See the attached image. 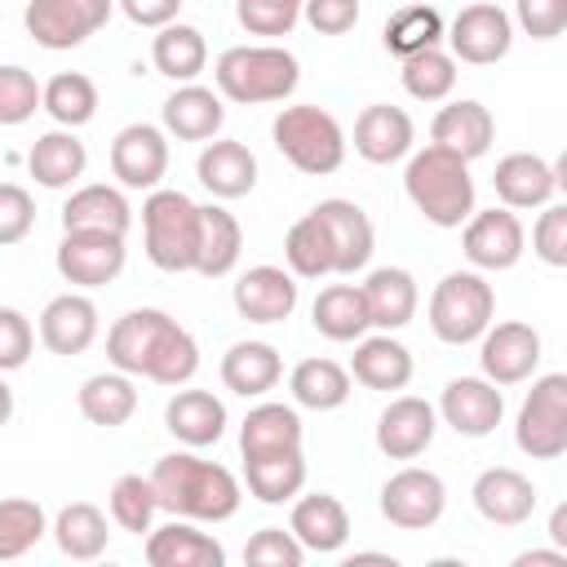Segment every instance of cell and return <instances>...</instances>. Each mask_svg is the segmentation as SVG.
<instances>
[{
  "label": "cell",
  "mask_w": 567,
  "mask_h": 567,
  "mask_svg": "<svg viewBox=\"0 0 567 567\" xmlns=\"http://www.w3.org/2000/svg\"><path fill=\"white\" fill-rule=\"evenodd\" d=\"M545 532H549V540H554L558 549H567V501H558V505L549 509V523H545Z\"/></svg>",
  "instance_id": "obj_59"
},
{
  "label": "cell",
  "mask_w": 567,
  "mask_h": 567,
  "mask_svg": "<svg viewBox=\"0 0 567 567\" xmlns=\"http://www.w3.org/2000/svg\"><path fill=\"white\" fill-rule=\"evenodd\" d=\"M306 0H235V18L248 35H288L301 22Z\"/></svg>",
  "instance_id": "obj_50"
},
{
  "label": "cell",
  "mask_w": 567,
  "mask_h": 567,
  "mask_svg": "<svg viewBox=\"0 0 567 567\" xmlns=\"http://www.w3.org/2000/svg\"><path fill=\"white\" fill-rule=\"evenodd\" d=\"M403 190L412 199V208L443 230H456L474 217V177H470V159L443 151V146H421L408 155L403 168Z\"/></svg>",
  "instance_id": "obj_3"
},
{
  "label": "cell",
  "mask_w": 567,
  "mask_h": 567,
  "mask_svg": "<svg viewBox=\"0 0 567 567\" xmlns=\"http://www.w3.org/2000/svg\"><path fill=\"white\" fill-rule=\"evenodd\" d=\"M284 377V359L270 341H235L221 354V385L239 399H261L279 385Z\"/></svg>",
  "instance_id": "obj_35"
},
{
  "label": "cell",
  "mask_w": 567,
  "mask_h": 567,
  "mask_svg": "<svg viewBox=\"0 0 567 567\" xmlns=\"http://www.w3.org/2000/svg\"><path fill=\"white\" fill-rule=\"evenodd\" d=\"M230 301L248 323H284L297 310V275L284 266H248L235 279Z\"/></svg>",
  "instance_id": "obj_19"
},
{
  "label": "cell",
  "mask_w": 567,
  "mask_h": 567,
  "mask_svg": "<svg viewBox=\"0 0 567 567\" xmlns=\"http://www.w3.org/2000/svg\"><path fill=\"white\" fill-rule=\"evenodd\" d=\"M284 261H288V270L297 279L337 275L332 270V244H328V235H323V226H319L315 213H306V217H297L288 226V235H284Z\"/></svg>",
  "instance_id": "obj_47"
},
{
  "label": "cell",
  "mask_w": 567,
  "mask_h": 567,
  "mask_svg": "<svg viewBox=\"0 0 567 567\" xmlns=\"http://www.w3.org/2000/svg\"><path fill=\"white\" fill-rule=\"evenodd\" d=\"M270 137H275V151L306 177H328L346 164V128L332 111L315 106V102H297V106H284L270 124Z\"/></svg>",
  "instance_id": "obj_5"
},
{
  "label": "cell",
  "mask_w": 567,
  "mask_h": 567,
  "mask_svg": "<svg viewBox=\"0 0 567 567\" xmlns=\"http://www.w3.org/2000/svg\"><path fill=\"white\" fill-rule=\"evenodd\" d=\"M27 168H31V177H35L44 190H66V186H75V182L84 177L89 151H84V142L75 137V128H49V133H40V137L31 142Z\"/></svg>",
  "instance_id": "obj_32"
},
{
  "label": "cell",
  "mask_w": 567,
  "mask_h": 567,
  "mask_svg": "<svg viewBox=\"0 0 567 567\" xmlns=\"http://www.w3.org/2000/svg\"><path fill=\"white\" fill-rule=\"evenodd\" d=\"M120 0H31L22 22H27V35L40 44V49H80L89 35H97L111 13H115Z\"/></svg>",
  "instance_id": "obj_9"
},
{
  "label": "cell",
  "mask_w": 567,
  "mask_h": 567,
  "mask_svg": "<svg viewBox=\"0 0 567 567\" xmlns=\"http://www.w3.org/2000/svg\"><path fill=\"white\" fill-rule=\"evenodd\" d=\"M470 496H474V509L496 527H518L536 509V483L514 465H487L474 478Z\"/></svg>",
  "instance_id": "obj_20"
},
{
  "label": "cell",
  "mask_w": 567,
  "mask_h": 567,
  "mask_svg": "<svg viewBox=\"0 0 567 567\" xmlns=\"http://www.w3.org/2000/svg\"><path fill=\"white\" fill-rule=\"evenodd\" d=\"M439 434V408L416 399V394H399L385 403V412L377 416V447L390 461H416Z\"/></svg>",
  "instance_id": "obj_18"
},
{
  "label": "cell",
  "mask_w": 567,
  "mask_h": 567,
  "mask_svg": "<svg viewBox=\"0 0 567 567\" xmlns=\"http://www.w3.org/2000/svg\"><path fill=\"white\" fill-rule=\"evenodd\" d=\"M124 261H128L124 235H115V230H62L58 275L71 288H102V284L120 279Z\"/></svg>",
  "instance_id": "obj_12"
},
{
  "label": "cell",
  "mask_w": 567,
  "mask_h": 567,
  "mask_svg": "<svg viewBox=\"0 0 567 567\" xmlns=\"http://www.w3.org/2000/svg\"><path fill=\"white\" fill-rule=\"evenodd\" d=\"M195 177L213 199H244L257 186V155L235 137H213L195 159Z\"/></svg>",
  "instance_id": "obj_25"
},
{
  "label": "cell",
  "mask_w": 567,
  "mask_h": 567,
  "mask_svg": "<svg viewBox=\"0 0 567 567\" xmlns=\"http://www.w3.org/2000/svg\"><path fill=\"white\" fill-rule=\"evenodd\" d=\"M106 509H111V523L120 532H133V536H146L155 527V514H159V496H155V483L151 474H120L111 483V496H106Z\"/></svg>",
  "instance_id": "obj_45"
},
{
  "label": "cell",
  "mask_w": 567,
  "mask_h": 567,
  "mask_svg": "<svg viewBox=\"0 0 567 567\" xmlns=\"http://www.w3.org/2000/svg\"><path fill=\"white\" fill-rule=\"evenodd\" d=\"M53 540L66 558L75 563H93L106 554V540H111V527H106V514L89 501H71L58 509L53 518Z\"/></svg>",
  "instance_id": "obj_41"
},
{
  "label": "cell",
  "mask_w": 567,
  "mask_h": 567,
  "mask_svg": "<svg viewBox=\"0 0 567 567\" xmlns=\"http://www.w3.org/2000/svg\"><path fill=\"white\" fill-rule=\"evenodd\" d=\"M350 377L368 390H403L412 381V350L394 337V332H368L354 341V354H350Z\"/></svg>",
  "instance_id": "obj_27"
},
{
  "label": "cell",
  "mask_w": 567,
  "mask_h": 567,
  "mask_svg": "<svg viewBox=\"0 0 567 567\" xmlns=\"http://www.w3.org/2000/svg\"><path fill=\"white\" fill-rule=\"evenodd\" d=\"M554 186H558L563 199H567V151H558V159H554Z\"/></svg>",
  "instance_id": "obj_60"
},
{
  "label": "cell",
  "mask_w": 567,
  "mask_h": 567,
  "mask_svg": "<svg viewBox=\"0 0 567 567\" xmlns=\"http://www.w3.org/2000/svg\"><path fill=\"white\" fill-rule=\"evenodd\" d=\"M44 532H53V527L35 501H27V496L0 501V563L22 558L31 545H40Z\"/></svg>",
  "instance_id": "obj_48"
},
{
  "label": "cell",
  "mask_w": 567,
  "mask_h": 567,
  "mask_svg": "<svg viewBox=\"0 0 567 567\" xmlns=\"http://www.w3.org/2000/svg\"><path fill=\"white\" fill-rule=\"evenodd\" d=\"M199 208L204 204H195L186 190H173V186L146 190L142 244H146L151 266H159L168 275L195 270V261H199Z\"/></svg>",
  "instance_id": "obj_6"
},
{
  "label": "cell",
  "mask_w": 567,
  "mask_h": 567,
  "mask_svg": "<svg viewBox=\"0 0 567 567\" xmlns=\"http://www.w3.org/2000/svg\"><path fill=\"white\" fill-rule=\"evenodd\" d=\"M151 483H155L159 509L195 523H226L239 514V501H244L239 478L226 465L195 456V447L159 456L151 470Z\"/></svg>",
  "instance_id": "obj_2"
},
{
  "label": "cell",
  "mask_w": 567,
  "mask_h": 567,
  "mask_svg": "<svg viewBox=\"0 0 567 567\" xmlns=\"http://www.w3.org/2000/svg\"><path fill=\"white\" fill-rule=\"evenodd\" d=\"M128 226H133V208H128L120 186L89 182V186H75L71 199L62 204V230H115V235H128Z\"/></svg>",
  "instance_id": "obj_36"
},
{
  "label": "cell",
  "mask_w": 567,
  "mask_h": 567,
  "mask_svg": "<svg viewBox=\"0 0 567 567\" xmlns=\"http://www.w3.org/2000/svg\"><path fill=\"white\" fill-rule=\"evenodd\" d=\"M461 248H465V261L474 270H514L518 257L527 252V230L518 221L514 208H474V217L465 221L461 230Z\"/></svg>",
  "instance_id": "obj_11"
},
{
  "label": "cell",
  "mask_w": 567,
  "mask_h": 567,
  "mask_svg": "<svg viewBox=\"0 0 567 567\" xmlns=\"http://www.w3.org/2000/svg\"><path fill=\"white\" fill-rule=\"evenodd\" d=\"M288 527L310 554H337L350 540V514L332 492H306L292 501Z\"/></svg>",
  "instance_id": "obj_31"
},
{
  "label": "cell",
  "mask_w": 567,
  "mask_h": 567,
  "mask_svg": "<svg viewBox=\"0 0 567 567\" xmlns=\"http://www.w3.org/2000/svg\"><path fill=\"white\" fill-rule=\"evenodd\" d=\"M244 483L261 505L297 501L306 487V456L284 452V456H266V461H244Z\"/></svg>",
  "instance_id": "obj_43"
},
{
  "label": "cell",
  "mask_w": 567,
  "mask_h": 567,
  "mask_svg": "<svg viewBox=\"0 0 567 567\" xmlns=\"http://www.w3.org/2000/svg\"><path fill=\"white\" fill-rule=\"evenodd\" d=\"M44 111L58 128H80L97 115V84L84 71H58L44 84Z\"/></svg>",
  "instance_id": "obj_46"
},
{
  "label": "cell",
  "mask_w": 567,
  "mask_h": 567,
  "mask_svg": "<svg viewBox=\"0 0 567 567\" xmlns=\"http://www.w3.org/2000/svg\"><path fill=\"white\" fill-rule=\"evenodd\" d=\"M151 62L159 75H168L173 84H195V75L208 66V44L204 31L186 27V22H168L155 31L151 40Z\"/></svg>",
  "instance_id": "obj_40"
},
{
  "label": "cell",
  "mask_w": 567,
  "mask_h": 567,
  "mask_svg": "<svg viewBox=\"0 0 567 567\" xmlns=\"http://www.w3.org/2000/svg\"><path fill=\"white\" fill-rule=\"evenodd\" d=\"M408 97L416 102H447L452 89H456V58L452 49L434 44V49H421L412 58H403V71H399Z\"/></svg>",
  "instance_id": "obj_44"
},
{
  "label": "cell",
  "mask_w": 567,
  "mask_h": 567,
  "mask_svg": "<svg viewBox=\"0 0 567 567\" xmlns=\"http://www.w3.org/2000/svg\"><path fill=\"white\" fill-rule=\"evenodd\" d=\"M514 44V18L496 4V0H474L465 4L452 27H447V49L456 62H470V66H492L509 53Z\"/></svg>",
  "instance_id": "obj_10"
},
{
  "label": "cell",
  "mask_w": 567,
  "mask_h": 567,
  "mask_svg": "<svg viewBox=\"0 0 567 567\" xmlns=\"http://www.w3.org/2000/svg\"><path fill=\"white\" fill-rule=\"evenodd\" d=\"M443 509H447V487H443V478L434 470L403 465L381 487V514H385V523H394L403 532L434 527L443 518Z\"/></svg>",
  "instance_id": "obj_13"
},
{
  "label": "cell",
  "mask_w": 567,
  "mask_h": 567,
  "mask_svg": "<svg viewBox=\"0 0 567 567\" xmlns=\"http://www.w3.org/2000/svg\"><path fill=\"white\" fill-rule=\"evenodd\" d=\"M412 142H416V128L403 106L372 102L354 120V155L368 164H399L412 155Z\"/></svg>",
  "instance_id": "obj_21"
},
{
  "label": "cell",
  "mask_w": 567,
  "mask_h": 567,
  "mask_svg": "<svg viewBox=\"0 0 567 567\" xmlns=\"http://www.w3.org/2000/svg\"><path fill=\"white\" fill-rule=\"evenodd\" d=\"M142 554H146L151 567H221L226 563L221 540H213L208 532H199L195 518H177V514L164 527H151L146 532Z\"/></svg>",
  "instance_id": "obj_22"
},
{
  "label": "cell",
  "mask_w": 567,
  "mask_h": 567,
  "mask_svg": "<svg viewBox=\"0 0 567 567\" xmlns=\"http://www.w3.org/2000/svg\"><path fill=\"white\" fill-rule=\"evenodd\" d=\"M540 363V332L523 319H505V323H492L483 337H478V368L487 381L496 385H518L536 372Z\"/></svg>",
  "instance_id": "obj_15"
},
{
  "label": "cell",
  "mask_w": 567,
  "mask_h": 567,
  "mask_svg": "<svg viewBox=\"0 0 567 567\" xmlns=\"http://www.w3.org/2000/svg\"><path fill=\"white\" fill-rule=\"evenodd\" d=\"M159 120H164L168 137H177V142H213L217 128L226 124V106H221V93H213L204 84H177L164 97Z\"/></svg>",
  "instance_id": "obj_29"
},
{
  "label": "cell",
  "mask_w": 567,
  "mask_h": 567,
  "mask_svg": "<svg viewBox=\"0 0 567 567\" xmlns=\"http://www.w3.org/2000/svg\"><path fill=\"white\" fill-rule=\"evenodd\" d=\"M111 173L128 190H159L168 173V128L124 124L111 142Z\"/></svg>",
  "instance_id": "obj_14"
},
{
  "label": "cell",
  "mask_w": 567,
  "mask_h": 567,
  "mask_svg": "<svg viewBox=\"0 0 567 567\" xmlns=\"http://www.w3.org/2000/svg\"><path fill=\"white\" fill-rule=\"evenodd\" d=\"M496 319V292L483 270H447L430 292V328L443 346L478 341Z\"/></svg>",
  "instance_id": "obj_7"
},
{
  "label": "cell",
  "mask_w": 567,
  "mask_h": 567,
  "mask_svg": "<svg viewBox=\"0 0 567 567\" xmlns=\"http://www.w3.org/2000/svg\"><path fill=\"white\" fill-rule=\"evenodd\" d=\"M363 297H368V310H372V328L399 332V328H408L416 319L421 288H416L412 270H403V266H377L363 279Z\"/></svg>",
  "instance_id": "obj_33"
},
{
  "label": "cell",
  "mask_w": 567,
  "mask_h": 567,
  "mask_svg": "<svg viewBox=\"0 0 567 567\" xmlns=\"http://www.w3.org/2000/svg\"><path fill=\"white\" fill-rule=\"evenodd\" d=\"M492 137H496V120L474 97H456V102L439 106V115L430 124V142L452 151V155H461V159H470V164L492 151Z\"/></svg>",
  "instance_id": "obj_24"
},
{
  "label": "cell",
  "mask_w": 567,
  "mask_h": 567,
  "mask_svg": "<svg viewBox=\"0 0 567 567\" xmlns=\"http://www.w3.org/2000/svg\"><path fill=\"white\" fill-rule=\"evenodd\" d=\"M217 93L239 106L284 102L301 84V66L284 44H235L213 66Z\"/></svg>",
  "instance_id": "obj_4"
},
{
  "label": "cell",
  "mask_w": 567,
  "mask_h": 567,
  "mask_svg": "<svg viewBox=\"0 0 567 567\" xmlns=\"http://www.w3.org/2000/svg\"><path fill=\"white\" fill-rule=\"evenodd\" d=\"M310 323L319 337L328 341H359L372 332V310H368V297H363V284H328L315 306H310Z\"/></svg>",
  "instance_id": "obj_34"
},
{
  "label": "cell",
  "mask_w": 567,
  "mask_h": 567,
  "mask_svg": "<svg viewBox=\"0 0 567 567\" xmlns=\"http://www.w3.org/2000/svg\"><path fill=\"white\" fill-rule=\"evenodd\" d=\"M239 452H244V461L301 452V416H297V408L292 403H270V399L248 408V416L239 425Z\"/></svg>",
  "instance_id": "obj_28"
},
{
  "label": "cell",
  "mask_w": 567,
  "mask_h": 567,
  "mask_svg": "<svg viewBox=\"0 0 567 567\" xmlns=\"http://www.w3.org/2000/svg\"><path fill=\"white\" fill-rule=\"evenodd\" d=\"M532 252L554 266V270H567V199L563 204H545L536 226H532Z\"/></svg>",
  "instance_id": "obj_52"
},
{
  "label": "cell",
  "mask_w": 567,
  "mask_h": 567,
  "mask_svg": "<svg viewBox=\"0 0 567 567\" xmlns=\"http://www.w3.org/2000/svg\"><path fill=\"white\" fill-rule=\"evenodd\" d=\"M514 443L532 461H554L567 452V372H545L518 403Z\"/></svg>",
  "instance_id": "obj_8"
},
{
  "label": "cell",
  "mask_w": 567,
  "mask_h": 567,
  "mask_svg": "<svg viewBox=\"0 0 567 567\" xmlns=\"http://www.w3.org/2000/svg\"><path fill=\"white\" fill-rule=\"evenodd\" d=\"M75 403H80V416H84L89 425L115 430V425H124V421L137 412V385H133V377L120 372V368L93 372V377H84Z\"/></svg>",
  "instance_id": "obj_38"
},
{
  "label": "cell",
  "mask_w": 567,
  "mask_h": 567,
  "mask_svg": "<svg viewBox=\"0 0 567 567\" xmlns=\"http://www.w3.org/2000/svg\"><path fill=\"white\" fill-rule=\"evenodd\" d=\"M381 40H385V49H390L394 58H412V53H421V49L443 44V40H447V27H443V18H439L434 4H403V9H394V13L385 18Z\"/></svg>",
  "instance_id": "obj_42"
},
{
  "label": "cell",
  "mask_w": 567,
  "mask_h": 567,
  "mask_svg": "<svg viewBox=\"0 0 567 567\" xmlns=\"http://www.w3.org/2000/svg\"><path fill=\"white\" fill-rule=\"evenodd\" d=\"M35 350V328L18 306H0V368L18 372Z\"/></svg>",
  "instance_id": "obj_53"
},
{
  "label": "cell",
  "mask_w": 567,
  "mask_h": 567,
  "mask_svg": "<svg viewBox=\"0 0 567 567\" xmlns=\"http://www.w3.org/2000/svg\"><path fill=\"white\" fill-rule=\"evenodd\" d=\"M332 244V270L337 275H354L372 261V248H377V230H372V217L354 204V199H319L310 208Z\"/></svg>",
  "instance_id": "obj_17"
},
{
  "label": "cell",
  "mask_w": 567,
  "mask_h": 567,
  "mask_svg": "<svg viewBox=\"0 0 567 567\" xmlns=\"http://www.w3.org/2000/svg\"><path fill=\"white\" fill-rule=\"evenodd\" d=\"M164 425L182 447H213L226 434V403L213 390H182L164 403Z\"/></svg>",
  "instance_id": "obj_30"
},
{
  "label": "cell",
  "mask_w": 567,
  "mask_h": 567,
  "mask_svg": "<svg viewBox=\"0 0 567 567\" xmlns=\"http://www.w3.org/2000/svg\"><path fill=\"white\" fill-rule=\"evenodd\" d=\"M35 106H44V89L35 84V75L18 62L0 66V124L4 128L27 124L35 115Z\"/></svg>",
  "instance_id": "obj_49"
},
{
  "label": "cell",
  "mask_w": 567,
  "mask_h": 567,
  "mask_svg": "<svg viewBox=\"0 0 567 567\" xmlns=\"http://www.w3.org/2000/svg\"><path fill=\"white\" fill-rule=\"evenodd\" d=\"M31 226H35V199L27 195V186L4 182L0 186V244L27 239Z\"/></svg>",
  "instance_id": "obj_55"
},
{
  "label": "cell",
  "mask_w": 567,
  "mask_h": 567,
  "mask_svg": "<svg viewBox=\"0 0 567 567\" xmlns=\"http://www.w3.org/2000/svg\"><path fill=\"white\" fill-rule=\"evenodd\" d=\"M514 22L532 40H558L567 31V0H514Z\"/></svg>",
  "instance_id": "obj_54"
},
{
  "label": "cell",
  "mask_w": 567,
  "mask_h": 567,
  "mask_svg": "<svg viewBox=\"0 0 567 567\" xmlns=\"http://www.w3.org/2000/svg\"><path fill=\"white\" fill-rule=\"evenodd\" d=\"M120 9H124V18H128V22L159 31V27L177 22V9H182V0H120Z\"/></svg>",
  "instance_id": "obj_57"
},
{
  "label": "cell",
  "mask_w": 567,
  "mask_h": 567,
  "mask_svg": "<svg viewBox=\"0 0 567 567\" xmlns=\"http://www.w3.org/2000/svg\"><path fill=\"white\" fill-rule=\"evenodd\" d=\"M244 252V226L235 213H226L221 204H204L199 208V261L195 275L204 279H221L239 266Z\"/></svg>",
  "instance_id": "obj_37"
},
{
  "label": "cell",
  "mask_w": 567,
  "mask_h": 567,
  "mask_svg": "<svg viewBox=\"0 0 567 567\" xmlns=\"http://www.w3.org/2000/svg\"><path fill=\"white\" fill-rule=\"evenodd\" d=\"M492 186H496V199L514 213L523 208H545L554 199V164L532 155V151H509L496 159V173H492Z\"/></svg>",
  "instance_id": "obj_26"
},
{
  "label": "cell",
  "mask_w": 567,
  "mask_h": 567,
  "mask_svg": "<svg viewBox=\"0 0 567 567\" xmlns=\"http://www.w3.org/2000/svg\"><path fill=\"white\" fill-rule=\"evenodd\" d=\"M505 416V394L487 377H452L439 394V421L461 439H487Z\"/></svg>",
  "instance_id": "obj_16"
},
{
  "label": "cell",
  "mask_w": 567,
  "mask_h": 567,
  "mask_svg": "<svg viewBox=\"0 0 567 567\" xmlns=\"http://www.w3.org/2000/svg\"><path fill=\"white\" fill-rule=\"evenodd\" d=\"M514 567H567V549H523L514 558Z\"/></svg>",
  "instance_id": "obj_58"
},
{
  "label": "cell",
  "mask_w": 567,
  "mask_h": 567,
  "mask_svg": "<svg viewBox=\"0 0 567 567\" xmlns=\"http://www.w3.org/2000/svg\"><path fill=\"white\" fill-rule=\"evenodd\" d=\"M306 545L297 540V532L288 527H261V532H252L248 536V545H244V563L248 567H301L306 563Z\"/></svg>",
  "instance_id": "obj_51"
},
{
  "label": "cell",
  "mask_w": 567,
  "mask_h": 567,
  "mask_svg": "<svg viewBox=\"0 0 567 567\" xmlns=\"http://www.w3.org/2000/svg\"><path fill=\"white\" fill-rule=\"evenodd\" d=\"M301 18L319 31V35H346L359 22V0H306Z\"/></svg>",
  "instance_id": "obj_56"
},
{
  "label": "cell",
  "mask_w": 567,
  "mask_h": 567,
  "mask_svg": "<svg viewBox=\"0 0 567 567\" xmlns=\"http://www.w3.org/2000/svg\"><path fill=\"white\" fill-rule=\"evenodd\" d=\"M288 390H292V403L297 408H310V412H332L350 399L354 390V377L350 368H341L337 359H301L288 377Z\"/></svg>",
  "instance_id": "obj_39"
},
{
  "label": "cell",
  "mask_w": 567,
  "mask_h": 567,
  "mask_svg": "<svg viewBox=\"0 0 567 567\" xmlns=\"http://www.w3.org/2000/svg\"><path fill=\"white\" fill-rule=\"evenodd\" d=\"M106 359L111 368L128 372V377H146L155 385H186L195 372H199V346L195 337L168 315V310H155V306H142V310H124L111 332H106Z\"/></svg>",
  "instance_id": "obj_1"
},
{
  "label": "cell",
  "mask_w": 567,
  "mask_h": 567,
  "mask_svg": "<svg viewBox=\"0 0 567 567\" xmlns=\"http://www.w3.org/2000/svg\"><path fill=\"white\" fill-rule=\"evenodd\" d=\"M40 341L44 350L75 359L97 341V306L84 292H58L44 310H40Z\"/></svg>",
  "instance_id": "obj_23"
}]
</instances>
